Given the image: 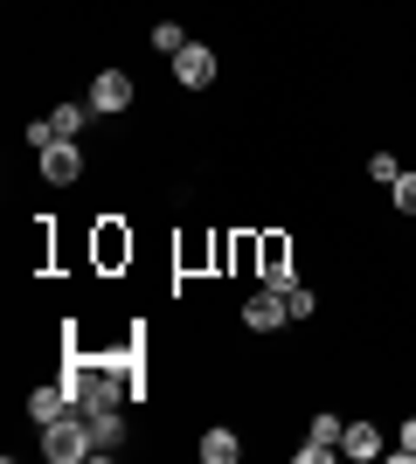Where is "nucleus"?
Wrapping results in <instances>:
<instances>
[{
  "instance_id": "nucleus-16",
  "label": "nucleus",
  "mask_w": 416,
  "mask_h": 464,
  "mask_svg": "<svg viewBox=\"0 0 416 464\" xmlns=\"http://www.w3.org/2000/svg\"><path fill=\"white\" fill-rule=\"evenodd\" d=\"M21 139L42 153V146H56V125H49V118H28V132H21Z\"/></svg>"
},
{
  "instance_id": "nucleus-12",
  "label": "nucleus",
  "mask_w": 416,
  "mask_h": 464,
  "mask_svg": "<svg viewBox=\"0 0 416 464\" xmlns=\"http://www.w3.org/2000/svg\"><path fill=\"white\" fill-rule=\"evenodd\" d=\"M153 49H160V56H180V49H188L180 21H160V28H153Z\"/></svg>"
},
{
  "instance_id": "nucleus-9",
  "label": "nucleus",
  "mask_w": 416,
  "mask_h": 464,
  "mask_svg": "<svg viewBox=\"0 0 416 464\" xmlns=\"http://www.w3.org/2000/svg\"><path fill=\"white\" fill-rule=\"evenodd\" d=\"M237 450H243V444H237V430H222V423H216V430H201V458H208V464H237Z\"/></svg>"
},
{
  "instance_id": "nucleus-18",
  "label": "nucleus",
  "mask_w": 416,
  "mask_h": 464,
  "mask_svg": "<svg viewBox=\"0 0 416 464\" xmlns=\"http://www.w3.org/2000/svg\"><path fill=\"white\" fill-rule=\"evenodd\" d=\"M396 458H402V464L416 458V416H410V423H402V444H396Z\"/></svg>"
},
{
  "instance_id": "nucleus-15",
  "label": "nucleus",
  "mask_w": 416,
  "mask_h": 464,
  "mask_svg": "<svg viewBox=\"0 0 416 464\" xmlns=\"http://www.w3.org/2000/svg\"><path fill=\"white\" fill-rule=\"evenodd\" d=\"M340 437H347V430H340V416H313V444H334V450H340Z\"/></svg>"
},
{
  "instance_id": "nucleus-14",
  "label": "nucleus",
  "mask_w": 416,
  "mask_h": 464,
  "mask_svg": "<svg viewBox=\"0 0 416 464\" xmlns=\"http://www.w3.org/2000/svg\"><path fill=\"white\" fill-rule=\"evenodd\" d=\"M285 312H292V319H313V291H305V285H285Z\"/></svg>"
},
{
  "instance_id": "nucleus-11",
  "label": "nucleus",
  "mask_w": 416,
  "mask_h": 464,
  "mask_svg": "<svg viewBox=\"0 0 416 464\" xmlns=\"http://www.w3.org/2000/svg\"><path fill=\"white\" fill-rule=\"evenodd\" d=\"M119 395H125V388L111 382V374H91V388H83V409H91V402H98V409H119Z\"/></svg>"
},
{
  "instance_id": "nucleus-3",
  "label": "nucleus",
  "mask_w": 416,
  "mask_h": 464,
  "mask_svg": "<svg viewBox=\"0 0 416 464\" xmlns=\"http://www.w3.org/2000/svg\"><path fill=\"white\" fill-rule=\"evenodd\" d=\"M42 180H56V188H70V180L83 174V153H77V139H56V146H42Z\"/></svg>"
},
{
  "instance_id": "nucleus-1",
  "label": "nucleus",
  "mask_w": 416,
  "mask_h": 464,
  "mask_svg": "<svg viewBox=\"0 0 416 464\" xmlns=\"http://www.w3.org/2000/svg\"><path fill=\"white\" fill-rule=\"evenodd\" d=\"M42 458H56V464L91 458V430L77 423V409H70V416H56V423H42Z\"/></svg>"
},
{
  "instance_id": "nucleus-7",
  "label": "nucleus",
  "mask_w": 416,
  "mask_h": 464,
  "mask_svg": "<svg viewBox=\"0 0 416 464\" xmlns=\"http://www.w3.org/2000/svg\"><path fill=\"white\" fill-rule=\"evenodd\" d=\"M70 409H77L70 382H63V388H35V395H28V416H35V423H56V416H70Z\"/></svg>"
},
{
  "instance_id": "nucleus-10",
  "label": "nucleus",
  "mask_w": 416,
  "mask_h": 464,
  "mask_svg": "<svg viewBox=\"0 0 416 464\" xmlns=\"http://www.w3.org/2000/svg\"><path fill=\"white\" fill-rule=\"evenodd\" d=\"M91 118H98L91 104H56V111H49V125H56V139H77Z\"/></svg>"
},
{
  "instance_id": "nucleus-13",
  "label": "nucleus",
  "mask_w": 416,
  "mask_h": 464,
  "mask_svg": "<svg viewBox=\"0 0 416 464\" xmlns=\"http://www.w3.org/2000/svg\"><path fill=\"white\" fill-rule=\"evenodd\" d=\"M389 194H396V208H402V215H416V174H410V167L396 174V188H389Z\"/></svg>"
},
{
  "instance_id": "nucleus-4",
  "label": "nucleus",
  "mask_w": 416,
  "mask_h": 464,
  "mask_svg": "<svg viewBox=\"0 0 416 464\" xmlns=\"http://www.w3.org/2000/svg\"><path fill=\"white\" fill-rule=\"evenodd\" d=\"M174 77L188 83V91H208V83H216V49H201V42H188V49L174 56Z\"/></svg>"
},
{
  "instance_id": "nucleus-6",
  "label": "nucleus",
  "mask_w": 416,
  "mask_h": 464,
  "mask_svg": "<svg viewBox=\"0 0 416 464\" xmlns=\"http://www.w3.org/2000/svg\"><path fill=\"white\" fill-rule=\"evenodd\" d=\"M83 430H91V458H104V450L119 444V409H83Z\"/></svg>"
},
{
  "instance_id": "nucleus-5",
  "label": "nucleus",
  "mask_w": 416,
  "mask_h": 464,
  "mask_svg": "<svg viewBox=\"0 0 416 464\" xmlns=\"http://www.w3.org/2000/svg\"><path fill=\"white\" fill-rule=\"evenodd\" d=\"M132 104V77L125 70H98V83H91V111H125Z\"/></svg>"
},
{
  "instance_id": "nucleus-2",
  "label": "nucleus",
  "mask_w": 416,
  "mask_h": 464,
  "mask_svg": "<svg viewBox=\"0 0 416 464\" xmlns=\"http://www.w3.org/2000/svg\"><path fill=\"white\" fill-rule=\"evenodd\" d=\"M285 319H292V312H285V285H264V291L243 298V326L250 333H277Z\"/></svg>"
},
{
  "instance_id": "nucleus-17",
  "label": "nucleus",
  "mask_w": 416,
  "mask_h": 464,
  "mask_svg": "<svg viewBox=\"0 0 416 464\" xmlns=\"http://www.w3.org/2000/svg\"><path fill=\"white\" fill-rule=\"evenodd\" d=\"M368 174H375L382 188H396V174H402V167H396V153H375V160H368Z\"/></svg>"
},
{
  "instance_id": "nucleus-8",
  "label": "nucleus",
  "mask_w": 416,
  "mask_h": 464,
  "mask_svg": "<svg viewBox=\"0 0 416 464\" xmlns=\"http://www.w3.org/2000/svg\"><path fill=\"white\" fill-rule=\"evenodd\" d=\"M340 450L368 464V458H382V450H389V444H382V430H375V423H347V437H340Z\"/></svg>"
}]
</instances>
